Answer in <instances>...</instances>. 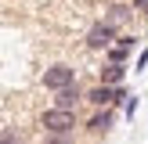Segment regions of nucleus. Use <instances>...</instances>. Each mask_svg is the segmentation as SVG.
Wrapping results in <instances>:
<instances>
[{"label": "nucleus", "instance_id": "1", "mask_svg": "<svg viewBox=\"0 0 148 144\" xmlns=\"http://www.w3.org/2000/svg\"><path fill=\"white\" fill-rule=\"evenodd\" d=\"M40 122L47 126V133L69 137V133H72V126H76V112H62V108H47Z\"/></svg>", "mask_w": 148, "mask_h": 144}, {"label": "nucleus", "instance_id": "2", "mask_svg": "<svg viewBox=\"0 0 148 144\" xmlns=\"http://www.w3.org/2000/svg\"><path fill=\"white\" fill-rule=\"evenodd\" d=\"M43 86L47 90H65V86H76V69L72 65H51L47 72H43Z\"/></svg>", "mask_w": 148, "mask_h": 144}, {"label": "nucleus", "instance_id": "3", "mask_svg": "<svg viewBox=\"0 0 148 144\" xmlns=\"http://www.w3.org/2000/svg\"><path fill=\"white\" fill-rule=\"evenodd\" d=\"M112 40H116V25L112 22H98V25H90V33H87V47H94V50L112 47Z\"/></svg>", "mask_w": 148, "mask_h": 144}, {"label": "nucleus", "instance_id": "4", "mask_svg": "<svg viewBox=\"0 0 148 144\" xmlns=\"http://www.w3.org/2000/svg\"><path fill=\"white\" fill-rule=\"evenodd\" d=\"M79 97H83V94H79L76 86H65V90H58V97H54V108H62V112H72V108L79 105Z\"/></svg>", "mask_w": 148, "mask_h": 144}, {"label": "nucleus", "instance_id": "5", "mask_svg": "<svg viewBox=\"0 0 148 144\" xmlns=\"http://www.w3.org/2000/svg\"><path fill=\"white\" fill-rule=\"evenodd\" d=\"M123 76H127V69H123V65H108V69H101V86H119L123 83Z\"/></svg>", "mask_w": 148, "mask_h": 144}, {"label": "nucleus", "instance_id": "6", "mask_svg": "<svg viewBox=\"0 0 148 144\" xmlns=\"http://www.w3.org/2000/svg\"><path fill=\"white\" fill-rule=\"evenodd\" d=\"M87 126H90L94 133H105V130L112 126V112H108V108H105V112H98V115H94L90 122H87Z\"/></svg>", "mask_w": 148, "mask_h": 144}, {"label": "nucleus", "instance_id": "7", "mask_svg": "<svg viewBox=\"0 0 148 144\" xmlns=\"http://www.w3.org/2000/svg\"><path fill=\"white\" fill-rule=\"evenodd\" d=\"M108 58H112V65H123V61H127V50L112 43V47H108Z\"/></svg>", "mask_w": 148, "mask_h": 144}, {"label": "nucleus", "instance_id": "8", "mask_svg": "<svg viewBox=\"0 0 148 144\" xmlns=\"http://www.w3.org/2000/svg\"><path fill=\"white\" fill-rule=\"evenodd\" d=\"M134 36H116V47H123V50H127V54H130V50H134Z\"/></svg>", "mask_w": 148, "mask_h": 144}, {"label": "nucleus", "instance_id": "9", "mask_svg": "<svg viewBox=\"0 0 148 144\" xmlns=\"http://www.w3.org/2000/svg\"><path fill=\"white\" fill-rule=\"evenodd\" d=\"M0 144H18V133H0Z\"/></svg>", "mask_w": 148, "mask_h": 144}, {"label": "nucleus", "instance_id": "10", "mask_svg": "<svg viewBox=\"0 0 148 144\" xmlns=\"http://www.w3.org/2000/svg\"><path fill=\"white\" fill-rule=\"evenodd\" d=\"M47 144H69V137H51Z\"/></svg>", "mask_w": 148, "mask_h": 144}, {"label": "nucleus", "instance_id": "11", "mask_svg": "<svg viewBox=\"0 0 148 144\" xmlns=\"http://www.w3.org/2000/svg\"><path fill=\"white\" fill-rule=\"evenodd\" d=\"M137 4H141V7H145V11H148V0H137Z\"/></svg>", "mask_w": 148, "mask_h": 144}]
</instances>
